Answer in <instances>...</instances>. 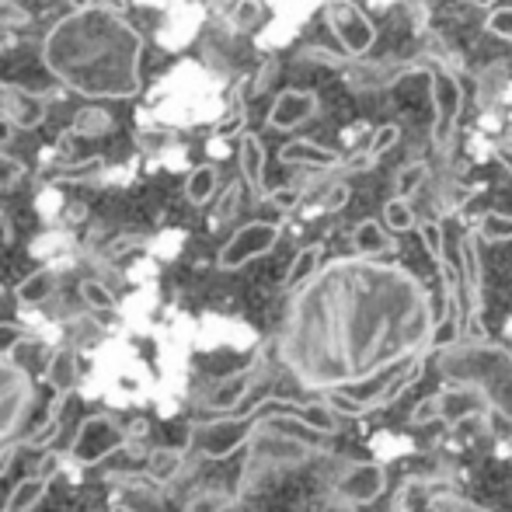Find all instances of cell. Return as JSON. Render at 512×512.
<instances>
[{"label":"cell","mask_w":512,"mask_h":512,"mask_svg":"<svg viewBox=\"0 0 512 512\" xmlns=\"http://www.w3.org/2000/svg\"><path fill=\"white\" fill-rule=\"evenodd\" d=\"M436 328L429 293L405 265L335 258L286 310L279 359L304 391L338 394L415 363Z\"/></svg>","instance_id":"obj_1"},{"label":"cell","mask_w":512,"mask_h":512,"mask_svg":"<svg viewBox=\"0 0 512 512\" xmlns=\"http://www.w3.org/2000/svg\"><path fill=\"white\" fill-rule=\"evenodd\" d=\"M42 63L81 98L122 102L140 95L143 35L119 4H81L46 32Z\"/></svg>","instance_id":"obj_2"},{"label":"cell","mask_w":512,"mask_h":512,"mask_svg":"<svg viewBox=\"0 0 512 512\" xmlns=\"http://www.w3.org/2000/svg\"><path fill=\"white\" fill-rule=\"evenodd\" d=\"M265 401H269V394H262V398H258L248 411H244V415H234V418L227 415V418H216V422L196 425V429H192L189 443L196 446L203 457L223 460V457H230V453L241 450L244 443H251L255 436L279 429V425H307V429L324 432V436H335V432L342 429L338 415L328 405H324V401H310L307 411L293 408V415H286V408L283 411H272V415H262Z\"/></svg>","instance_id":"obj_3"},{"label":"cell","mask_w":512,"mask_h":512,"mask_svg":"<svg viewBox=\"0 0 512 512\" xmlns=\"http://www.w3.org/2000/svg\"><path fill=\"white\" fill-rule=\"evenodd\" d=\"M439 373L460 391L478 394L512 425V352L499 342H460L439 352Z\"/></svg>","instance_id":"obj_4"},{"label":"cell","mask_w":512,"mask_h":512,"mask_svg":"<svg viewBox=\"0 0 512 512\" xmlns=\"http://www.w3.org/2000/svg\"><path fill=\"white\" fill-rule=\"evenodd\" d=\"M408 74H429V102H432V147L436 154H450L453 136H457V119L464 112V88H460V77L453 70L439 67L432 56H418V60L405 63V67H394L391 77H408ZM387 77V81H391Z\"/></svg>","instance_id":"obj_5"},{"label":"cell","mask_w":512,"mask_h":512,"mask_svg":"<svg viewBox=\"0 0 512 512\" xmlns=\"http://www.w3.org/2000/svg\"><path fill=\"white\" fill-rule=\"evenodd\" d=\"M122 446H129V432L112 415H88L77 425V436L70 443V460L81 467H95L105 457L119 453Z\"/></svg>","instance_id":"obj_6"},{"label":"cell","mask_w":512,"mask_h":512,"mask_svg":"<svg viewBox=\"0 0 512 512\" xmlns=\"http://www.w3.org/2000/svg\"><path fill=\"white\" fill-rule=\"evenodd\" d=\"M32 398H35L32 373L21 363H14V359H0V450L18 432V425L25 422Z\"/></svg>","instance_id":"obj_7"},{"label":"cell","mask_w":512,"mask_h":512,"mask_svg":"<svg viewBox=\"0 0 512 512\" xmlns=\"http://www.w3.org/2000/svg\"><path fill=\"white\" fill-rule=\"evenodd\" d=\"M279 237H283V223H276V220L244 223V227L234 230V237L220 248V255H216V269H223V272L244 269V265L255 262V258L269 255V251L279 244Z\"/></svg>","instance_id":"obj_8"},{"label":"cell","mask_w":512,"mask_h":512,"mask_svg":"<svg viewBox=\"0 0 512 512\" xmlns=\"http://www.w3.org/2000/svg\"><path fill=\"white\" fill-rule=\"evenodd\" d=\"M478 230H467L460 237V276H464V293H467V321H471V342H488L485 338V269H481V251H478Z\"/></svg>","instance_id":"obj_9"},{"label":"cell","mask_w":512,"mask_h":512,"mask_svg":"<svg viewBox=\"0 0 512 512\" xmlns=\"http://www.w3.org/2000/svg\"><path fill=\"white\" fill-rule=\"evenodd\" d=\"M324 21L338 35L349 60H363L373 49V42H377V28H373L370 14L359 4H328L324 7Z\"/></svg>","instance_id":"obj_10"},{"label":"cell","mask_w":512,"mask_h":512,"mask_svg":"<svg viewBox=\"0 0 512 512\" xmlns=\"http://www.w3.org/2000/svg\"><path fill=\"white\" fill-rule=\"evenodd\" d=\"M387 488V471L384 464H373V460H359V464H349L345 474L338 478V499L345 506H370L384 495Z\"/></svg>","instance_id":"obj_11"},{"label":"cell","mask_w":512,"mask_h":512,"mask_svg":"<svg viewBox=\"0 0 512 512\" xmlns=\"http://www.w3.org/2000/svg\"><path fill=\"white\" fill-rule=\"evenodd\" d=\"M46 112H49L46 95L0 81V115H4L14 129H39L42 122H46Z\"/></svg>","instance_id":"obj_12"},{"label":"cell","mask_w":512,"mask_h":512,"mask_svg":"<svg viewBox=\"0 0 512 512\" xmlns=\"http://www.w3.org/2000/svg\"><path fill=\"white\" fill-rule=\"evenodd\" d=\"M317 95L307 88H286L279 91V98L269 108V126L272 129H297L304 126L307 119L317 115Z\"/></svg>","instance_id":"obj_13"},{"label":"cell","mask_w":512,"mask_h":512,"mask_svg":"<svg viewBox=\"0 0 512 512\" xmlns=\"http://www.w3.org/2000/svg\"><path fill=\"white\" fill-rule=\"evenodd\" d=\"M237 161H241V175L248 182V192L255 203H265L269 199V189H265V147L258 140V133H241L237 136Z\"/></svg>","instance_id":"obj_14"},{"label":"cell","mask_w":512,"mask_h":512,"mask_svg":"<svg viewBox=\"0 0 512 512\" xmlns=\"http://www.w3.org/2000/svg\"><path fill=\"white\" fill-rule=\"evenodd\" d=\"M279 161L290 168H314V171H338L342 168V154L331 147H321L314 140H290L279 150Z\"/></svg>","instance_id":"obj_15"},{"label":"cell","mask_w":512,"mask_h":512,"mask_svg":"<svg viewBox=\"0 0 512 512\" xmlns=\"http://www.w3.org/2000/svg\"><path fill=\"white\" fill-rule=\"evenodd\" d=\"M352 251H356L359 258L380 262L384 255H394V251H398V237H394L384 223L370 216V220H359L356 227H352Z\"/></svg>","instance_id":"obj_16"},{"label":"cell","mask_w":512,"mask_h":512,"mask_svg":"<svg viewBox=\"0 0 512 512\" xmlns=\"http://www.w3.org/2000/svg\"><path fill=\"white\" fill-rule=\"evenodd\" d=\"M422 373H425V356H418L415 363H408L405 370H401L398 377H394L391 384H387L384 391L377 394V398H363V401H359V415H366V411H380V408H391L394 401H398L401 394H405L411 384H418V380H422Z\"/></svg>","instance_id":"obj_17"},{"label":"cell","mask_w":512,"mask_h":512,"mask_svg":"<svg viewBox=\"0 0 512 512\" xmlns=\"http://www.w3.org/2000/svg\"><path fill=\"white\" fill-rule=\"evenodd\" d=\"M46 380H49V387L60 394V398H67V394L77 387V380H81V363H77V352L74 349H56L53 359H49V366H46Z\"/></svg>","instance_id":"obj_18"},{"label":"cell","mask_w":512,"mask_h":512,"mask_svg":"<svg viewBox=\"0 0 512 512\" xmlns=\"http://www.w3.org/2000/svg\"><path fill=\"white\" fill-rule=\"evenodd\" d=\"M255 384H258V363L251 366V370H241L237 377L223 380V384L206 398V405L216 408V411H227V408H234L244 394H251V387H255Z\"/></svg>","instance_id":"obj_19"},{"label":"cell","mask_w":512,"mask_h":512,"mask_svg":"<svg viewBox=\"0 0 512 512\" xmlns=\"http://www.w3.org/2000/svg\"><path fill=\"white\" fill-rule=\"evenodd\" d=\"M185 464V453L182 450H171V446H157V450L147 453V478L154 481V485H168V481L178 478V471H182Z\"/></svg>","instance_id":"obj_20"},{"label":"cell","mask_w":512,"mask_h":512,"mask_svg":"<svg viewBox=\"0 0 512 512\" xmlns=\"http://www.w3.org/2000/svg\"><path fill=\"white\" fill-rule=\"evenodd\" d=\"M321 255H324V248L321 244H307V248H300L297 255H293V262H290V272H286V290H293L297 293L300 286H307L310 279L317 276V265H321Z\"/></svg>","instance_id":"obj_21"},{"label":"cell","mask_w":512,"mask_h":512,"mask_svg":"<svg viewBox=\"0 0 512 512\" xmlns=\"http://www.w3.org/2000/svg\"><path fill=\"white\" fill-rule=\"evenodd\" d=\"M112 126H115V122H112V115H108L105 108H81V112L74 115V122H70V129L60 136V147L70 140V136H102Z\"/></svg>","instance_id":"obj_22"},{"label":"cell","mask_w":512,"mask_h":512,"mask_svg":"<svg viewBox=\"0 0 512 512\" xmlns=\"http://www.w3.org/2000/svg\"><path fill=\"white\" fill-rule=\"evenodd\" d=\"M216 185H220V175H216L213 164H199V168L189 171V182H185V199L192 206H206L209 199L216 196Z\"/></svg>","instance_id":"obj_23"},{"label":"cell","mask_w":512,"mask_h":512,"mask_svg":"<svg viewBox=\"0 0 512 512\" xmlns=\"http://www.w3.org/2000/svg\"><path fill=\"white\" fill-rule=\"evenodd\" d=\"M53 283H56L53 269H35V272H28V276L21 279V286L14 290V297H18V304L35 307V304H42V300H49Z\"/></svg>","instance_id":"obj_24"},{"label":"cell","mask_w":512,"mask_h":512,"mask_svg":"<svg viewBox=\"0 0 512 512\" xmlns=\"http://www.w3.org/2000/svg\"><path fill=\"white\" fill-rule=\"evenodd\" d=\"M46 492H49V481H42V478H35V474H32V478H25L11 492L4 512H32L42 499H46Z\"/></svg>","instance_id":"obj_25"},{"label":"cell","mask_w":512,"mask_h":512,"mask_svg":"<svg viewBox=\"0 0 512 512\" xmlns=\"http://www.w3.org/2000/svg\"><path fill=\"white\" fill-rule=\"evenodd\" d=\"M460 338H464V321H453V317H443V321H436V328H432L429 345H425L422 356L429 359L432 352L453 349V345H460Z\"/></svg>","instance_id":"obj_26"},{"label":"cell","mask_w":512,"mask_h":512,"mask_svg":"<svg viewBox=\"0 0 512 512\" xmlns=\"http://www.w3.org/2000/svg\"><path fill=\"white\" fill-rule=\"evenodd\" d=\"M478 237L488 244H502V241H512V216L509 213H499V209H492V213H485L478 220Z\"/></svg>","instance_id":"obj_27"},{"label":"cell","mask_w":512,"mask_h":512,"mask_svg":"<svg viewBox=\"0 0 512 512\" xmlns=\"http://www.w3.org/2000/svg\"><path fill=\"white\" fill-rule=\"evenodd\" d=\"M425 175H429V168H425V161H411L405 168L394 175V199H408L415 196L418 189L425 185Z\"/></svg>","instance_id":"obj_28"},{"label":"cell","mask_w":512,"mask_h":512,"mask_svg":"<svg viewBox=\"0 0 512 512\" xmlns=\"http://www.w3.org/2000/svg\"><path fill=\"white\" fill-rule=\"evenodd\" d=\"M384 223H387V230H394V234H405V230L418 227V216L405 199H391V203L384 206Z\"/></svg>","instance_id":"obj_29"},{"label":"cell","mask_w":512,"mask_h":512,"mask_svg":"<svg viewBox=\"0 0 512 512\" xmlns=\"http://www.w3.org/2000/svg\"><path fill=\"white\" fill-rule=\"evenodd\" d=\"M418 237H422V244H425V251L432 255V262H443V258H446V237H443L439 220H422V223H418Z\"/></svg>","instance_id":"obj_30"},{"label":"cell","mask_w":512,"mask_h":512,"mask_svg":"<svg viewBox=\"0 0 512 512\" xmlns=\"http://www.w3.org/2000/svg\"><path fill=\"white\" fill-rule=\"evenodd\" d=\"M81 300L91 310H115L112 290H108L105 283H98V279H84V283H81Z\"/></svg>","instance_id":"obj_31"},{"label":"cell","mask_w":512,"mask_h":512,"mask_svg":"<svg viewBox=\"0 0 512 512\" xmlns=\"http://www.w3.org/2000/svg\"><path fill=\"white\" fill-rule=\"evenodd\" d=\"M244 119H248V108H244V95H241V88L234 91V98H230V112H227V122H220V136H241V133H248L244 129Z\"/></svg>","instance_id":"obj_32"},{"label":"cell","mask_w":512,"mask_h":512,"mask_svg":"<svg viewBox=\"0 0 512 512\" xmlns=\"http://www.w3.org/2000/svg\"><path fill=\"white\" fill-rule=\"evenodd\" d=\"M25 175H28V168L18 161V157H7V154H0V192H11V189H18V185L25 182Z\"/></svg>","instance_id":"obj_33"},{"label":"cell","mask_w":512,"mask_h":512,"mask_svg":"<svg viewBox=\"0 0 512 512\" xmlns=\"http://www.w3.org/2000/svg\"><path fill=\"white\" fill-rule=\"evenodd\" d=\"M485 32L495 35V39L512 42V7H492L485 18Z\"/></svg>","instance_id":"obj_34"},{"label":"cell","mask_w":512,"mask_h":512,"mask_svg":"<svg viewBox=\"0 0 512 512\" xmlns=\"http://www.w3.org/2000/svg\"><path fill=\"white\" fill-rule=\"evenodd\" d=\"M432 512H488V509L471 499H464V495H457V492H443L432 499Z\"/></svg>","instance_id":"obj_35"},{"label":"cell","mask_w":512,"mask_h":512,"mask_svg":"<svg viewBox=\"0 0 512 512\" xmlns=\"http://www.w3.org/2000/svg\"><path fill=\"white\" fill-rule=\"evenodd\" d=\"M443 418V394H432V398L418 401L415 408H411V425H432Z\"/></svg>","instance_id":"obj_36"},{"label":"cell","mask_w":512,"mask_h":512,"mask_svg":"<svg viewBox=\"0 0 512 512\" xmlns=\"http://www.w3.org/2000/svg\"><path fill=\"white\" fill-rule=\"evenodd\" d=\"M380 164V157H373L370 150H356L352 157H345L342 168H338V175H366V171H373Z\"/></svg>","instance_id":"obj_37"},{"label":"cell","mask_w":512,"mask_h":512,"mask_svg":"<svg viewBox=\"0 0 512 512\" xmlns=\"http://www.w3.org/2000/svg\"><path fill=\"white\" fill-rule=\"evenodd\" d=\"M25 338H28L25 328H18V324H11V321H0V359H11V352L18 349Z\"/></svg>","instance_id":"obj_38"},{"label":"cell","mask_w":512,"mask_h":512,"mask_svg":"<svg viewBox=\"0 0 512 512\" xmlns=\"http://www.w3.org/2000/svg\"><path fill=\"white\" fill-rule=\"evenodd\" d=\"M398 136H401L398 126H394V122H387V126H380L377 133H373V140H370V147H366V150H370L373 157H384L391 147H398Z\"/></svg>","instance_id":"obj_39"},{"label":"cell","mask_w":512,"mask_h":512,"mask_svg":"<svg viewBox=\"0 0 512 512\" xmlns=\"http://www.w3.org/2000/svg\"><path fill=\"white\" fill-rule=\"evenodd\" d=\"M56 432H60V418H46V422H42L39 429L32 432V436L21 439V446H28V450H39V446H49V443H53Z\"/></svg>","instance_id":"obj_40"},{"label":"cell","mask_w":512,"mask_h":512,"mask_svg":"<svg viewBox=\"0 0 512 512\" xmlns=\"http://www.w3.org/2000/svg\"><path fill=\"white\" fill-rule=\"evenodd\" d=\"M143 244H147L143 234H119L112 244H105V258H122L126 251H136V248H143Z\"/></svg>","instance_id":"obj_41"},{"label":"cell","mask_w":512,"mask_h":512,"mask_svg":"<svg viewBox=\"0 0 512 512\" xmlns=\"http://www.w3.org/2000/svg\"><path fill=\"white\" fill-rule=\"evenodd\" d=\"M297 199H300V189H293V185L286 189L283 185V189H269V199H265V203L276 206V209H293L297 206Z\"/></svg>","instance_id":"obj_42"},{"label":"cell","mask_w":512,"mask_h":512,"mask_svg":"<svg viewBox=\"0 0 512 512\" xmlns=\"http://www.w3.org/2000/svg\"><path fill=\"white\" fill-rule=\"evenodd\" d=\"M28 18H32V14H28L21 4H0V25L21 28V25H28Z\"/></svg>","instance_id":"obj_43"},{"label":"cell","mask_w":512,"mask_h":512,"mask_svg":"<svg viewBox=\"0 0 512 512\" xmlns=\"http://www.w3.org/2000/svg\"><path fill=\"white\" fill-rule=\"evenodd\" d=\"M60 467H63V457H60V453H53V450H49L46 457L39 460V467H35V478H42V481H53L56 474H60Z\"/></svg>","instance_id":"obj_44"},{"label":"cell","mask_w":512,"mask_h":512,"mask_svg":"<svg viewBox=\"0 0 512 512\" xmlns=\"http://www.w3.org/2000/svg\"><path fill=\"white\" fill-rule=\"evenodd\" d=\"M136 143H140L143 150H164L171 143V133H154V129H140V133H136Z\"/></svg>","instance_id":"obj_45"},{"label":"cell","mask_w":512,"mask_h":512,"mask_svg":"<svg viewBox=\"0 0 512 512\" xmlns=\"http://www.w3.org/2000/svg\"><path fill=\"white\" fill-rule=\"evenodd\" d=\"M105 481H108V485H133V488H143V485H147V474H129V471H112V474H105Z\"/></svg>","instance_id":"obj_46"},{"label":"cell","mask_w":512,"mask_h":512,"mask_svg":"<svg viewBox=\"0 0 512 512\" xmlns=\"http://www.w3.org/2000/svg\"><path fill=\"white\" fill-rule=\"evenodd\" d=\"M345 203H349V185L338 182L335 189L328 192V199H324V209H328V213H335V209H342Z\"/></svg>","instance_id":"obj_47"},{"label":"cell","mask_w":512,"mask_h":512,"mask_svg":"<svg viewBox=\"0 0 512 512\" xmlns=\"http://www.w3.org/2000/svg\"><path fill=\"white\" fill-rule=\"evenodd\" d=\"M418 485H422L418 478H411V481H405V485H401L398 499H394V512H408V499H411V492H415Z\"/></svg>","instance_id":"obj_48"},{"label":"cell","mask_w":512,"mask_h":512,"mask_svg":"<svg viewBox=\"0 0 512 512\" xmlns=\"http://www.w3.org/2000/svg\"><path fill=\"white\" fill-rule=\"evenodd\" d=\"M307 60H317V63H324V67H342V63H349V60H338L335 53H324V49H307Z\"/></svg>","instance_id":"obj_49"},{"label":"cell","mask_w":512,"mask_h":512,"mask_svg":"<svg viewBox=\"0 0 512 512\" xmlns=\"http://www.w3.org/2000/svg\"><path fill=\"white\" fill-rule=\"evenodd\" d=\"M234 206H237V185H230V189L223 192V209L216 213V220H223V216L234 213Z\"/></svg>","instance_id":"obj_50"},{"label":"cell","mask_w":512,"mask_h":512,"mask_svg":"<svg viewBox=\"0 0 512 512\" xmlns=\"http://www.w3.org/2000/svg\"><path fill=\"white\" fill-rule=\"evenodd\" d=\"M14 453H18V446H4V450H0V478H4V474L11 471Z\"/></svg>","instance_id":"obj_51"},{"label":"cell","mask_w":512,"mask_h":512,"mask_svg":"<svg viewBox=\"0 0 512 512\" xmlns=\"http://www.w3.org/2000/svg\"><path fill=\"white\" fill-rule=\"evenodd\" d=\"M14 133H18V129H14L11 122L4 119V115H0V147H7V143L14 140Z\"/></svg>","instance_id":"obj_52"},{"label":"cell","mask_w":512,"mask_h":512,"mask_svg":"<svg viewBox=\"0 0 512 512\" xmlns=\"http://www.w3.org/2000/svg\"><path fill=\"white\" fill-rule=\"evenodd\" d=\"M495 157L506 164V171L512 175V143H502V147H495Z\"/></svg>","instance_id":"obj_53"},{"label":"cell","mask_w":512,"mask_h":512,"mask_svg":"<svg viewBox=\"0 0 512 512\" xmlns=\"http://www.w3.org/2000/svg\"><path fill=\"white\" fill-rule=\"evenodd\" d=\"M112 512H133V509H126V506H119V502H115V506H112Z\"/></svg>","instance_id":"obj_54"},{"label":"cell","mask_w":512,"mask_h":512,"mask_svg":"<svg viewBox=\"0 0 512 512\" xmlns=\"http://www.w3.org/2000/svg\"><path fill=\"white\" fill-rule=\"evenodd\" d=\"M506 457L512 460V439H506Z\"/></svg>","instance_id":"obj_55"},{"label":"cell","mask_w":512,"mask_h":512,"mask_svg":"<svg viewBox=\"0 0 512 512\" xmlns=\"http://www.w3.org/2000/svg\"><path fill=\"white\" fill-rule=\"evenodd\" d=\"M0 223H4V206H0Z\"/></svg>","instance_id":"obj_56"},{"label":"cell","mask_w":512,"mask_h":512,"mask_svg":"<svg viewBox=\"0 0 512 512\" xmlns=\"http://www.w3.org/2000/svg\"><path fill=\"white\" fill-rule=\"evenodd\" d=\"M0 53H4V42H0Z\"/></svg>","instance_id":"obj_57"},{"label":"cell","mask_w":512,"mask_h":512,"mask_svg":"<svg viewBox=\"0 0 512 512\" xmlns=\"http://www.w3.org/2000/svg\"><path fill=\"white\" fill-rule=\"evenodd\" d=\"M509 143H512V133H509Z\"/></svg>","instance_id":"obj_58"}]
</instances>
